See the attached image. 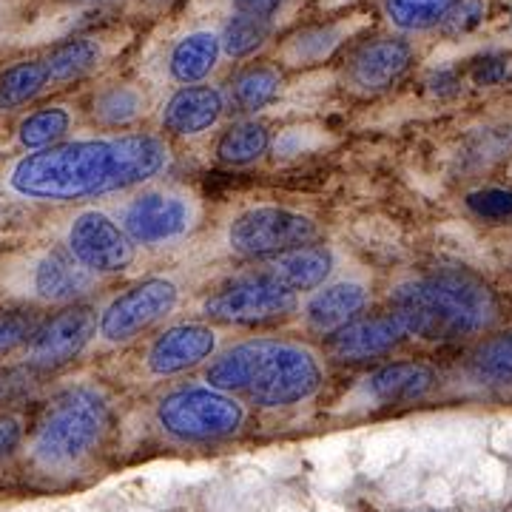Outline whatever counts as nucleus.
Segmentation results:
<instances>
[{"instance_id":"bb28decb","label":"nucleus","mask_w":512,"mask_h":512,"mask_svg":"<svg viewBox=\"0 0 512 512\" xmlns=\"http://www.w3.org/2000/svg\"><path fill=\"white\" fill-rule=\"evenodd\" d=\"M143 111H146V94L128 83H111L106 89H100L92 103L94 120L109 128L128 126Z\"/></svg>"},{"instance_id":"4468645a","label":"nucleus","mask_w":512,"mask_h":512,"mask_svg":"<svg viewBox=\"0 0 512 512\" xmlns=\"http://www.w3.org/2000/svg\"><path fill=\"white\" fill-rule=\"evenodd\" d=\"M217 353V330L208 325H174L163 330L151 348H148L146 365L154 376H177L191 367L202 365Z\"/></svg>"},{"instance_id":"f8f14e48","label":"nucleus","mask_w":512,"mask_h":512,"mask_svg":"<svg viewBox=\"0 0 512 512\" xmlns=\"http://www.w3.org/2000/svg\"><path fill=\"white\" fill-rule=\"evenodd\" d=\"M416 49L404 37H376L362 43L348 60L345 80L353 92L379 94L396 86L413 66Z\"/></svg>"},{"instance_id":"f03ea898","label":"nucleus","mask_w":512,"mask_h":512,"mask_svg":"<svg viewBox=\"0 0 512 512\" xmlns=\"http://www.w3.org/2000/svg\"><path fill=\"white\" fill-rule=\"evenodd\" d=\"M390 311L402 319L410 336L424 342H464L495 328L501 299L473 271L436 268L396 285Z\"/></svg>"},{"instance_id":"9d476101","label":"nucleus","mask_w":512,"mask_h":512,"mask_svg":"<svg viewBox=\"0 0 512 512\" xmlns=\"http://www.w3.org/2000/svg\"><path fill=\"white\" fill-rule=\"evenodd\" d=\"M197 220V205L180 191H143L123 211V231L134 245H163L185 237Z\"/></svg>"},{"instance_id":"58836bf2","label":"nucleus","mask_w":512,"mask_h":512,"mask_svg":"<svg viewBox=\"0 0 512 512\" xmlns=\"http://www.w3.org/2000/svg\"><path fill=\"white\" fill-rule=\"evenodd\" d=\"M510 29H512V6H510Z\"/></svg>"},{"instance_id":"2eb2a0df","label":"nucleus","mask_w":512,"mask_h":512,"mask_svg":"<svg viewBox=\"0 0 512 512\" xmlns=\"http://www.w3.org/2000/svg\"><path fill=\"white\" fill-rule=\"evenodd\" d=\"M225 94L217 86H183L165 100L160 123L168 134L197 137L220 123Z\"/></svg>"},{"instance_id":"7c9ffc66","label":"nucleus","mask_w":512,"mask_h":512,"mask_svg":"<svg viewBox=\"0 0 512 512\" xmlns=\"http://www.w3.org/2000/svg\"><path fill=\"white\" fill-rule=\"evenodd\" d=\"M467 211L484 222H512V188L484 185L464 197Z\"/></svg>"},{"instance_id":"39448f33","label":"nucleus","mask_w":512,"mask_h":512,"mask_svg":"<svg viewBox=\"0 0 512 512\" xmlns=\"http://www.w3.org/2000/svg\"><path fill=\"white\" fill-rule=\"evenodd\" d=\"M157 424L177 441L228 439L245 424V407L237 396L208 384L180 387L157 402Z\"/></svg>"},{"instance_id":"4c0bfd02","label":"nucleus","mask_w":512,"mask_h":512,"mask_svg":"<svg viewBox=\"0 0 512 512\" xmlns=\"http://www.w3.org/2000/svg\"><path fill=\"white\" fill-rule=\"evenodd\" d=\"M80 3H106V0H80Z\"/></svg>"},{"instance_id":"2f4dec72","label":"nucleus","mask_w":512,"mask_h":512,"mask_svg":"<svg viewBox=\"0 0 512 512\" xmlns=\"http://www.w3.org/2000/svg\"><path fill=\"white\" fill-rule=\"evenodd\" d=\"M512 131L510 128H484L481 134L473 137V143L467 146V151L461 154V163L470 168H481V165L495 163L507 148H510Z\"/></svg>"},{"instance_id":"ddd939ff","label":"nucleus","mask_w":512,"mask_h":512,"mask_svg":"<svg viewBox=\"0 0 512 512\" xmlns=\"http://www.w3.org/2000/svg\"><path fill=\"white\" fill-rule=\"evenodd\" d=\"M410 333L396 313H379L367 319H353L350 325L328 336V353L336 362H370L387 356L393 348H399Z\"/></svg>"},{"instance_id":"e433bc0d","label":"nucleus","mask_w":512,"mask_h":512,"mask_svg":"<svg viewBox=\"0 0 512 512\" xmlns=\"http://www.w3.org/2000/svg\"><path fill=\"white\" fill-rule=\"evenodd\" d=\"M285 0H231L237 15H248V18H265L271 20L282 9Z\"/></svg>"},{"instance_id":"423d86ee","label":"nucleus","mask_w":512,"mask_h":512,"mask_svg":"<svg viewBox=\"0 0 512 512\" xmlns=\"http://www.w3.org/2000/svg\"><path fill=\"white\" fill-rule=\"evenodd\" d=\"M296 308L299 296L279 285L268 271L239 276L202 302V313L225 325H265L291 316Z\"/></svg>"},{"instance_id":"7ed1b4c3","label":"nucleus","mask_w":512,"mask_h":512,"mask_svg":"<svg viewBox=\"0 0 512 512\" xmlns=\"http://www.w3.org/2000/svg\"><path fill=\"white\" fill-rule=\"evenodd\" d=\"M205 382L231 396L242 393L259 407H291L322 390L325 370L316 353L302 345L251 339L217 356L205 370Z\"/></svg>"},{"instance_id":"0eeeda50","label":"nucleus","mask_w":512,"mask_h":512,"mask_svg":"<svg viewBox=\"0 0 512 512\" xmlns=\"http://www.w3.org/2000/svg\"><path fill=\"white\" fill-rule=\"evenodd\" d=\"M319 234L316 222L279 205L248 208L228 225V248L239 256H279L311 245Z\"/></svg>"},{"instance_id":"b1692460","label":"nucleus","mask_w":512,"mask_h":512,"mask_svg":"<svg viewBox=\"0 0 512 512\" xmlns=\"http://www.w3.org/2000/svg\"><path fill=\"white\" fill-rule=\"evenodd\" d=\"M52 83L46 60H23L0 72V111H12L32 103Z\"/></svg>"},{"instance_id":"f704fd0d","label":"nucleus","mask_w":512,"mask_h":512,"mask_svg":"<svg viewBox=\"0 0 512 512\" xmlns=\"http://www.w3.org/2000/svg\"><path fill=\"white\" fill-rule=\"evenodd\" d=\"M507 77V60L504 57H481L473 69L476 86H498Z\"/></svg>"},{"instance_id":"dca6fc26","label":"nucleus","mask_w":512,"mask_h":512,"mask_svg":"<svg viewBox=\"0 0 512 512\" xmlns=\"http://www.w3.org/2000/svg\"><path fill=\"white\" fill-rule=\"evenodd\" d=\"M439 384V373L424 362H390L365 379V396L379 404H413L427 399Z\"/></svg>"},{"instance_id":"20e7f679","label":"nucleus","mask_w":512,"mask_h":512,"mask_svg":"<svg viewBox=\"0 0 512 512\" xmlns=\"http://www.w3.org/2000/svg\"><path fill=\"white\" fill-rule=\"evenodd\" d=\"M109 427V404L94 387H69L52 399L37 424L32 456L49 470H63L92 453Z\"/></svg>"},{"instance_id":"f3484780","label":"nucleus","mask_w":512,"mask_h":512,"mask_svg":"<svg viewBox=\"0 0 512 512\" xmlns=\"http://www.w3.org/2000/svg\"><path fill=\"white\" fill-rule=\"evenodd\" d=\"M367 305V288L362 282H330L316 291L305 305V322L313 333H336L350 325Z\"/></svg>"},{"instance_id":"c756f323","label":"nucleus","mask_w":512,"mask_h":512,"mask_svg":"<svg viewBox=\"0 0 512 512\" xmlns=\"http://www.w3.org/2000/svg\"><path fill=\"white\" fill-rule=\"evenodd\" d=\"M274 35V23L265 18H248V15H237L231 18L220 32V46L222 55L231 57V60H242V57H251L259 52L268 37Z\"/></svg>"},{"instance_id":"412c9836","label":"nucleus","mask_w":512,"mask_h":512,"mask_svg":"<svg viewBox=\"0 0 512 512\" xmlns=\"http://www.w3.org/2000/svg\"><path fill=\"white\" fill-rule=\"evenodd\" d=\"M464 373L470 382L481 387H512V328L495 330L484 336L476 348L467 353Z\"/></svg>"},{"instance_id":"1a4fd4ad","label":"nucleus","mask_w":512,"mask_h":512,"mask_svg":"<svg viewBox=\"0 0 512 512\" xmlns=\"http://www.w3.org/2000/svg\"><path fill=\"white\" fill-rule=\"evenodd\" d=\"M69 254L89 271V274H120L134 262V242L123 231L120 222H114L103 211H80L69 225L66 234Z\"/></svg>"},{"instance_id":"6e6552de","label":"nucleus","mask_w":512,"mask_h":512,"mask_svg":"<svg viewBox=\"0 0 512 512\" xmlns=\"http://www.w3.org/2000/svg\"><path fill=\"white\" fill-rule=\"evenodd\" d=\"M177 302H180V288L171 279L165 276L143 279L120 296H114L103 308L97 319V333L109 345L134 342L140 333L163 322L165 316L177 308Z\"/></svg>"},{"instance_id":"5701e85b","label":"nucleus","mask_w":512,"mask_h":512,"mask_svg":"<svg viewBox=\"0 0 512 512\" xmlns=\"http://www.w3.org/2000/svg\"><path fill=\"white\" fill-rule=\"evenodd\" d=\"M271 148V128L256 120H242L222 131L217 143V160L225 165H251Z\"/></svg>"},{"instance_id":"6ab92c4d","label":"nucleus","mask_w":512,"mask_h":512,"mask_svg":"<svg viewBox=\"0 0 512 512\" xmlns=\"http://www.w3.org/2000/svg\"><path fill=\"white\" fill-rule=\"evenodd\" d=\"M94 274H89L69 251H49L37 262L35 291L46 302H72L92 288Z\"/></svg>"},{"instance_id":"9b49d317","label":"nucleus","mask_w":512,"mask_h":512,"mask_svg":"<svg viewBox=\"0 0 512 512\" xmlns=\"http://www.w3.org/2000/svg\"><path fill=\"white\" fill-rule=\"evenodd\" d=\"M94 333H97V316L92 308H83V305L66 308L52 319L40 322L32 342L26 345L29 365L37 370H57V367L69 365L86 350Z\"/></svg>"},{"instance_id":"4be33fe9","label":"nucleus","mask_w":512,"mask_h":512,"mask_svg":"<svg viewBox=\"0 0 512 512\" xmlns=\"http://www.w3.org/2000/svg\"><path fill=\"white\" fill-rule=\"evenodd\" d=\"M282 92V74L274 66H248L234 74L228 94L239 111H259L271 106Z\"/></svg>"},{"instance_id":"cd10ccee","label":"nucleus","mask_w":512,"mask_h":512,"mask_svg":"<svg viewBox=\"0 0 512 512\" xmlns=\"http://www.w3.org/2000/svg\"><path fill=\"white\" fill-rule=\"evenodd\" d=\"M456 0H382L384 18L399 32H427L441 26Z\"/></svg>"},{"instance_id":"c9c22d12","label":"nucleus","mask_w":512,"mask_h":512,"mask_svg":"<svg viewBox=\"0 0 512 512\" xmlns=\"http://www.w3.org/2000/svg\"><path fill=\"white\" fill-rule=\"evenodd\" d=\"M23 441V421L18 416H0V458H9Z\"/></svg>"},{"instance_id":"72a5a7b5","label":"nucleus","mask_w":512,"mask_h":512,"mask_svg":"<svg viewBox=\"0 0 512 512\" xmlns=\"http://www.w3.org/2000/svg\"><path fill=\"white\" fill-rule=\"evenodd\" d=\"M484 15H487L484 0H456V6L447 12V18L441 20V32L444 35H464V32L476 29Z\"/></svg>"},{"instance_id":"f257e3e1","label":"nucleus","mask_w":512,"mask_h":512,"mask_svg":"<svg viewBox=\"0 0 512 512\" xmlns=\"http://www.w3.org/2000/svg\"><path fill=\"white\" fill-rule=\"evenodd\" d=\"M168 163L171 148L157 134L74 140L20 157L9 171V188L29 200H86L148 183Z\"/></svg>"},{"instance_id":"a211bd4d","label":"nucleus","mask_w":512,"mask_h":512,"mask_svg":"<svg viewBox=\"0 0 512 512\" xmlns=\"http://www.w3.org/2000/svg\"><path fill=\"white\" fill-rule=\"evenodd\" d=\"M330 271H333V251L325 245H302V248L285 251L276 256L268 268V274L296 296L322 288Z\"/></svg>"},{"instance_id":"c85d7f7f","label":"nucleus","mask_w":512,"mask_h":512,"mask_svg":"<svg viewBox=\"0 0 512 512\" xmlns=\"http://www.w3.org/2000/svg\"><path fill=\"white\" fill-rule=\"evenodd\" d=\"M72 128V114L63 106H49L35 114H29L18 126V143L29 154L32 151H43V148L57 146V140L66 137V131Z\"/></svg>"},{"instance_id":"aec40b11","label":"nucleus","mask_w":512,"mask_h":512,"mask_svg":"<svg viewBox=\"0 0 512 512\" xmlns=\"http://www.w3.org/2000/svg\"><path fill=\"white\" fill-rule=\"evenodd\" d=\"M220 35L214 32H191L180 37L168 52V74L183 86H200L220 63Z\"/></svg>"},{"instance_id":"a878e982","label":"nucleus","mask_w":512,"mask_h":512,"mask_svg":"<svg viewBox=\"0 0 512 512\" xmlns=\"http://www.w3.org/2000/svg\"><path fill=\"white\" fill-rule=\"evenodd\" d=\"M342 40H345V26H336V23L308 26V29L288 37L282 57L291 66H316V63L328 60L342 46Z\"/></svg>"},{"instance_id":"473e14b6","label":"nucleus","mask_w":512,"mask_h":512,"mask_svg":"<svg viewBox=\"0 0 512 512\" xmlns=\"http://www.w3.org/2000/svg\"><path fill=\"white\" fill-rule=\"evenodd\" d=\"M37 328H40V319L32 311L0 313V356L29 345Z\"/></svg>"},{"instance_id":"393cba45","label":"nucleus","mask_w":512,"mask_h":512,"mask_svg":"<svg viewBox=\"0 0 512 512\" xmlns=\"http://www.w3.org/2000/svg\"><path fill=\"white\" fill-rule=\"evenodd\" d=\"M100 60H103V43L94 37H77L57 46L55 52L46 57V66H49L52 83L60 86V83H72L94 72Z\"/></svg>"}]
</instances>
